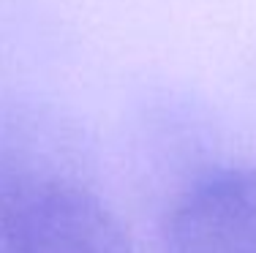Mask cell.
I'll use <instances>...</instances> for the list:
<instances>
[{"label":"cell","mask_w":256,"mask_h":253,"mask_svg":"<svg viewBox=\"0 0 256 253\" xmlns=\"http://www.w3.org/2000/svg\"><path fill=\"white\" fill-rule=\"evenodd\" d=\"M0 253H139L112 207L36 150L0 153Z\"/></svg>","instance_id":"obj_1"},{"label":"cell","mask_w":256,"mask_h":253,"mask_svg":"<svg viewBox=\"0 0 256 253\" xmlns=\"http://www.w3.org/2000/svg\"><path fill=\"white\" fill-rule=\"evenodd\" d=\"M164 253H256V164L191 177L161 221Z\"/></svg>","instance_id":"obj_2"}]
</instances>
